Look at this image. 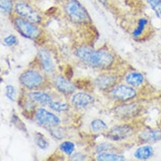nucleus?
<instances>
[{
	"instance_id": "cd10ccee",
	"label": "nucleus",
	"mask_w": 161,
	"mask_h": 161,
	"mask_svg": "<svg viewBox=\"0 0 161 161\" xmlns=\"http://www.w3.org/2000/svg\"><path fill=\"white\" fill-rule=\"evenodd\" d=\"M112 147V146L110 145V144L108 143H103V144H100V145H99L97 146V151L98 152H105V151H108Z\"/></svg>"
},
{
	"instance_id": "aec40b11",
	"label": "nucleus",
	"mask_w": 161,
	"mask_h": 161,
	"mask_svg": "<svg viewBox=\"0 0 161 161\" xmlns=\"http://www.w3.org/2000/svg\"><path fill=\"white\" fill-rule=\"evenodd\" d=\"M158 17H161V0H146Z\"/></svg>"
},
{
	"instance_id": "0eeeda50",
	"label": "nucleus",
	"mask_w": 161,
	"mask_h": 161,
	"mask_svg": "<svg viewBox=\"0 0 161 161\" xmlns=\"http://www.w3.org/2000/svg\"><path fill=\"white\" fill-rule=\"evenodd\" d=\"M132 128L128 125H119L113 127L108 133V137L112 140H122L132 134Z\"/></svg>"
},
{
	"instance_id": "423d86ee",
	"label": "nucleus",
	"mask_w": 161,
	"mask_h": 161,
	"mask_svg": "<svg viewBox=\"0 0 161 161\" xmlns=\"http://www.w3.org/2000/svg\"><path fill=\"white\" fill-rule=\"evenodd\" d=\"M16 11L19 15L24 18L25 19L28 21L34 22H39L40 21L41 18L40 15L34 11L31 7L25 3H18L16 5Z\"/></svg>"
},
{
	"instance_id": "9b49d317",
	"label": "nucleus",
	"mask_w": 161,
	"mask_h": 161,
	"mask_svg": "<svg viewBox=\"0 0 161 161\" xmlns=\"http://www.w3.org/2000/svg\"><path fill=\"white\" fill-rule=\"evenodd\" d=\"M117 81V78L112 74H104L97 77L95 80L96 86L100 89H107L111 87Z\"/></svg>"
},
{
	"instance_id": "4468645a",
	"label": "nucleus",
	"mask_w": 161,
	"mask_h": 161,
	"mask_svg": "<svg viewBox=\"0 0 161 161\" xmlns=\"http://www.w3.org/2000/svg\"><path fill=\"white\" fill-rule=\"evenodd\" d=\"M140 138L144 142L158 141L161 139V131L160 130H145L140 135Z\"/></svg>"
},
{
	"instance_id": "a878e982",
	"label": "nucleus",
	"mask_w": 161,
	"mask_h": 161,
	"mask_svg": "<svg viewBox=\"0 0 161 161\" xmlns=\"http://www.w3.org/2000/svg\"><path fill=\"white\" fill-rule=\"evenodd\" d=\"M6 95L10 100L14 101L15 100L16 91L13 86H6Z\"/></svg>"
},
{
	"instance_id": "f257e3e1",
	"label": "nucleus",
	"mask_w": 161,
	"mask_h": 161,
	"mask_svg": "<svg viewBox=\"0 0 161 161\" xmlns=\"http://www.w3.org/2000/svg\"><path fill=\"white\" fill-rule=\"evenodd\" d=\"M76 55L84 63L96 68H108L114 62V57L110 53L105 51H95L88 47H80Z\"/></svg>"
},
{
	"instance_id": "1a4fd4ad",
	"label": "nucleus",
	"mask_w": 161,
	"mask_h": 161,
	"mask_svg": "<svg viewBox=\"0 0 161 161\" xmlns=\"http://www.w3.org/2000/svg\"><path fill=\"white\" fill-rule=\"evenodd\" d=\"M140 110V106L135 103H131L129 105L121 106L116 108L115 112L117 117L120 118H129L133 117L139 112Z\"/></svg>"
},
{
	"instance_id": "393cba45",
	"label": "nucleus",
	"mask_w": 161,
	"mask_h": 161,
	"mask_svg": "<svg viewBox=\"0 0 161 161\" xmlns=\"http://www.w3.org/2000/svg\"><path fill=\"white\" fill-rule=\"evenodd\" d=\"M35 141H36V145L40 148H42V149L46 148L48 146V141H47L46 139L40 133H38L35 136Z\"/></svg>"
},
{
	"instance_id": "bb28decb",
	"label": "nucleus",
	"mask_w": 161,
	"mask_h": 161,
	"mask_svg": "<svg viewBox=\"0 0 161 161\" xmlns=\"http://www.w3.org/2000/svg\"><path fill=\"white\" fill-rule=\"evenodd\" d=\"M4 42H5V43L7 45L11 46V45L16 44V38L15 36H14V35H10V36L5 37V40H4Z\"/></svg>"
},
{
	"instance_id": "b1692460",
	"label": "nucleus",
	"mask_w": 161,
	"mask_h": 161,
	"mask_svg": "<svg viewBox=\"0 0 161 161\" xmlns=\"http://www.w3.org/2000/svg\"><path fill=\"white\" fill-rule=\"evenodd\" d=\"M74 148H75L74 144L69 141L63 142V143L60 145V149L63 151V152H65V154H69V155L73 153L74 151Z\"/></svg>"
},
{
	"instance_id": "f8f14e48",
	"label": "nucleus",
	"mask_w": 161,
	"mask_h": 161,
	"mask_svg": "<svg viewBox=\"0 0 161 161\" xmlns=\"http://www.w3.org/2000/svg\"><path fill=\"white\" fill-rule=\"evenodd\" d=\"M54 84L57 89L64 94H71L75 91V86L61 76L54 78Z\"/></svg>"
},
{
	"instance_id": "412c9836",
	"label": "nucleus",
	"mask_w": 161,
	"mask_h": 161,
	"mask_svg": "<svg viewBox=\"0 0 161 161\" xmlns=\"http://www.w3.org/2000/svg\"><path fill=\"white\" fill-rule=\"evenodd\" d=\"M92 129L94 131H101L107 129V125L101 119H94L91 124Z\"/></svg>"
},
{
	"instance_id": "dca6fc26",
	"label": "nucleus",
	"mask_w": 161,
	"mask_h": 161,
	"mask_svg": "<svg viewBox=\"0 0 161 161\" xmlns=\"http://www.w3.org/2000/svg\"><path fill=\"white\" fill-rule=\"evenodd\" d=\"M154 150L149 146H142L136 150L135 153V157L139 160H146V159L150 158L153 155Z\"/></svg>"
},
{
	"instance_id": "f03ea898",
	"label": "nucleus",
	"mask_w": 161,
	"mask_h": 161,
	"mask_svg": "<svg viewBox=\"0 0 161 161\" xmlns=\"http://www.w3.org/2000/svg\"><path fill=\"white\" fill-rule=\"evenodd\" d=\"M65 11L69 18L76 23H84L90 20L86 10L77 0H71L65 6Z\"/></svg>"
},
{
	"instance_id": "39448f33",
	"label": "nucleus",
	"mask_w": 161,
	"mask_h": 161,
	"mask_svg": "<svg viewBox=\"0 0 161 161\" xmlns=\"http://www.w3.org/2000/svg\"><path fill=\"white\" fill-rule=\"evenodd\" d=\"M36 119L41 125L47 126H57L60 123V119L53 114L44 108L38 109L36 113Z\"/></svg>"
},
{
	"instance_id": "f3484780",
	"label": "nucleus",
	"mask_w": 161,
	"mask_h": 161,
	"mask_svg": "<svg viewBox=\"0 0 161 161\" xmlns=\"http://www.w3.org/2000/svg\"><path fill=\"white\" fill-rule=\"evenodd\" d=\"M126 82L133 86H139L143 83V76L140 73H131L128 74L126 77Z\"/></svg>"
},
{
	"instance_id": "7ed1b4c3",
	"label": "nucleus",
	"mask_w": 161,
	"mask_h": 161,
	"mask_svg": "<svg viewBox=\"0 0 161 161\" xmlns=\"http://www.w3.org/2000/svg\"><path fill=\"white\" fill-rule=\"evenodd\" d=\"M14 23H15L16 28H17L19 32L26 38L35 40L40 36V29L28 20L18 17L15 19Z\"/></svg>"
},
{
	"instance_id": "6ab92c4d",
	"label": "nucleus",
	"mask_w": 161,
	"mask_h": 161,
	"mask_svg": "<svg viewBox=\"0 0 161 161\" xmlns=\"http://www.w3.org/2000/svg\"><path fill=\"white\" fill-rule=\"evenodd\" d=\"M148 23V20L146 19H140L138 22L137 27L136 28V29L133 32V36L135 37H138L142 34V33L143 32L144 29H145L146 25Z\"/></svg>"
},
{
	"instance_id": "ddd939ff",
	"label": "nucleus",
	"mask_w": 161,
	"mask_h": 161,
	"mask_svg": "<svg viewBox=\"0 0 161 161\" xmlns=\"http://www.w3.org/2000/svg\"><path fill=\"white\" fill-rule=\"evenodd\" d=\"M39 56H40L42 68L47 73H52L54 71V65H53L50 53L45 49H40L39 51Z\"/></svg>"
},
{
	"instance_id": "c85d7f7f",
	"label": "nucleus",
	"mask_w": 161,
	"mask_h": 161,
	"mask_svg": "<svg viewBox=\"0 0 161 161\" xmlns=\"http://www.w3.org/2000/svg\"><path fill=\"white\" fill-rule=\"evenodd\" d=\"M85 158H86V157H85L83 154H82L80 153H77V154H74V155L72 156V159H73V160H84Z\"/></svg>"
},
{
	"instance_id": "9d476101",
	"label": "nucleus",
	"mask_w": 161,
	"mask_h": 161,
	"mask_svg": "<svg viewBox=\"0 0 161 161\" xmlns=\"http://www.w3.org/2000/svg\"><path fill=\"white\" fill-rule=\"evenodd\" d=\"M94 100L92 96L86 93H77L72 98V103L78 108H85L94 103Z\"/></svg>"
},
{
	"instance_id": "6e6552de",
	"label": "nucleus",
	"mask_w": 161,
	"mask_h": 161,
	"mask_svg": "<svg viewBox=\"0 0 161 161\" xmlns=\"http://www.w3.org/2000/svg\"><path fill=\"white\" fill-rule=\"evenodd\" d=\"M111 94L113 97L117 100L126 101L135 97L136 96V91L130 86L122 85L115 88Z\"/></svg>"
},
{
	"instance_id": "2eb2a0df",
	"label": "nucleus",
	"mask_w": 161,
	"mask_h": 161,
	"mask_svg": "<svg viewBox=\"0 0 161 161\" xmlns=\"http://www.w3.org/2000/svg\"><path fill=\"white\" fill-rule=\"evenodd\" d=\"M28 97L31 100L34 102L41 103V104H50L51 103V97L48 94L41 92H31L28 94Z\"/></svg>"
},
{
	"instance_id": "4be33fe9",
	"label": "nucleus",
	"mask_w": 161,
	"mask_h": 161,
	"mask_svg": "<svg viewBox=\"0 0 161 161\" xmlns=\"http://www.w3.org/2000/svg\"><path fill=\"white\" fill-rule=\"evenodd\" d=\"M0 7H1L2 12H3V13H11L13 10L12 0H0Z\"/></svg>"
},
{
	"instance_id": "a211bd4d",
	"label": "nucleus",
	"mask_w": 161,
	"mask_h": 161,
	"mask_svg": "<svg viewBox=\"0 0 161 161\" xmlns=\"http://www.w3.org/2000/svg\"><path fill=\"white\" fill-rule=\"evenodd\" d=\"M97 160L100 161H121L124 160L125 158L122 155L115 154L109 153H102L97 156Z\"/></svg>"
},
{
	"instance_id": "20e7f679",
	"label": "nucleus",
	"mask_w": 161,
	"mask_h": 161,
	"mask_svg": "<svg viewBox=\"0 0 161 161\" xmlns=\"http://www.w3.org/2000/svg\"><path fill=\"white\" fill-rule=\"evenodd\" d=\"M43 81L42 75L38 72L28 70L25 71L20 77V82L25 87L30 88H37L41 86Z\"/></svg>"
},
{
	"instance_id": "5701e85b",
	"label": "nucleus",
	"mask_w": 161,
	"mask_h": 161,
	"mask_svg": "<svg viewBox=\"0 0 161 161\" xmlns=\"http://www.w3.org/2000/svg\"><path fill=\"white\" fill-rule=\"evenodd\" d=\"M50 108L53 111H68L69 109V105L66 104V103H58V102H51L50 103Z\"/></svg>"
}]
</instances>
